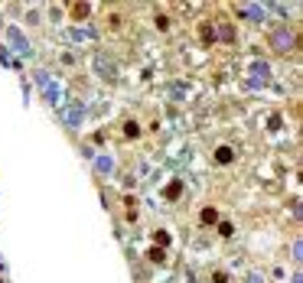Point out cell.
<instances>
[{"mask_svg": "<svg viewBox=\"0 0 303 283\" xmlns=\"http://www.w3.org/2000/svg\"><path fill=\"white\" fill-rule=\"evenodd\" d=\"M215 160H218V163H229V160H232V150H225V147H222V150L215 153Z\"/></svg>", "mask_w": 303, "mask_h": 283, "instance_id": "7a4b0ae2", "label": "cell"}, {"mask_svg": "<svg viewBox=\"0 0 303 283\" xmlns=\"http://www.w3.org/2000/svg\"><path fill=\"white\" fill-rule=\"evenodd\" d=\"M215 215H218L215 209H205V212H202V222H205V225H212V222H215Z\"/></svg>", "mask_w": 303, "mask_h": 283, "instance_id": "6da1fadb", "label": "cell"}, {"mask_svg": "<svg viewBox=\"0 0 303 283\" xmlns=\"http://www.w3.org/2000/svg\"><path fill=\"white\" fill-rule=\"evenodd\" d=\"M85 13H88V7H85V4H79V7H75V10H72V17H75V20H82V17H85Z\"/></svg>", "mask_w": 303, "mask_h": 283, "instance_id": "3957f363", "label": "cell"}]
</instances>
